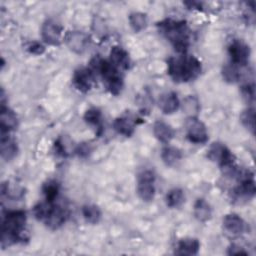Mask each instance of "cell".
Wrapping results in <instances>:
<instances>
[{"mask_svg": "<svg viewBox=\"0 0 256 256\" xmlns=\"http://www.w3.org/2000/svg\"><path fill=\"white\" fill-rule=\"evenodd\" d=\"M18 125V119L13 110L6 107L5 104L1 105L0 110V127L1 133H8L14 130Z\"/></svg>", "mask_w": 256, "mask_h": 256, "instance_id": "obj_18", "label": "cell"}, {"mask_svg": "<svg viewBox=\"0 0 256 256\" xmlns=\"http://www.w3.org/2000/svg\"><path fill=\"white\" fill-rule=\"evenodd\" d=\"M161 158L166 166L172 167L181 160L182 152L176 147L166 146L161 151Z\"/></svg>", "mask_w": 256, "mask_h": 256, "instance_id": "obj_24", "label": "cell"}, {"mask_svg": "<svg viewBox=\"0 0 256 256\" xmlns=\"http://www.w3.org/2000/svg\"><path fill=\"white\" fill-rule=\"evenodd\" d=\"M241 92H242L243 97H244L248 102H251V103L254 102V98H255V89H254V84H253V83H249V82L245 83V84L242 86Z\"/></svg>", "mask_w": 256, "mask_h": 256, "instance_id": "obj_32", "label": "cell"}, {"mask_svg": "<svg viewBox=\"0 0 256 256\" xmlns=\"http://www.w3.org/2000/svg\"><path fill=\"white\" fill-rule=\"evenodd\" d=\"M186 137L194 144H204L208 140V132L205 124L197 117H188L185 123Z\"/></svg>", "mask_w": 256, "mask_h": 256, "instance_id": "obj_7", "label": "cell"}, {"mask_svg": "<svg viewBox=\"0 0 256 256\" xmlns=\"http://www.w3.org/2000/svg\"><path fill=\"white\" fill-rule=\"evenodd\" d=\"M62 27L53 20H47L41 27V37L49 45L57 46L61 43Z\"/></svg>", "mask_w": 256, "mask_h": 256, "instance_id": "obj_12", "label": "cell"}, {"mask_svg": "<svg viewBox=\"0 0 256 256\" xmlns=\"http://www.w3.org/2000/svg\"><path fill=\"white\" fill-rule=\"evenodd\" d=\"M129 24L134 32L138 33L147 27L148 19L145 13L132 12L129 15Z\"/></svg>", "mask_w": 256, "mask_h": 256, "instance_id": "obj_28", "label": "cell"}, {"mask_svg": "<svg viewBox=\"0 0 256 256\" xmlns=\"http://www.w3.org/2000/svg\"><path fill=\"white\" fill-rule=\"evenodd\" d=\"M248 70L246 66H239L233 63L226 64L222 69V76L226 82L236 83L244 79Z\"/></svg>", "mask_w": 256, "mask_h": 256, "instance_id": "obj_15", "label": "cell"}, {"mask_svg": "<svg viewBox=\"0 0 256 256\" xmlns=\"http://www.w3.org/2000/svg\"><path fill=\"white\" fill-rule=\"evenodd\" d=\"M207 152H208L207 153L208 158L212 162L217 163L222 169L235 163L234 155L228 149V147L223 143H220V142L213 143L209 147Z\"/></svg>", "mask_w": 256, "mask_h": 256, "instance_id": "obj_8", "label": "cell"}, {"mask_svg": "<svg viewBox=\"0 0 256 256\" xmlns=\"http://www.w3.org/2000/svg\"><path fill=\"white\" fill-rule=\"evenodd\" d=\"M193 213L195 218L200 222L208 221L212 216V209L210 204L203 198H198L194 203Z\"/></svg>", "mask_w": 256, "mask_h": 256, "instance_id": "obj_23", "label": "cell"}, {"mask_svg": "<svg viewBox=\"0 0 256 256\" xmlns=\"http://www.w3.org/2000/svg\"><path fill=\"white\" fill-rule=\"evenodd\" d=\"M229 255H247L248 252L240 245L238 244H232L230 245V247L228 248V252H227Z\"/></svg>", "mask_w": 256, "mask_h": 256, "instance_id": "obj_35", "label": "cell"}, {"mask_svg": "<svg viewBox=\"0 0 256 256\" xmlns=\"http://www.w3.org/2000/svg\"><path fill=\"white\" fill-rule=\"evenodd\" d=\"M92 68L99 73L107 90L113 94H120L123 88V77L120 74V71L115 67L110 60H105L100 57H95L91 61Z\"/></svg>", "mask_w": 256, "mask_h": 256, "instance_id": "obj_4", "label": "cell"}, {"mask_svg": "<svg viewBox=\"0 0 256 256\" xmlns=\"http://www.w3.org/2000/svg\"><path fill=\"white\" fill-rule=\"evenodd\" d=\"M155 175L151 170H143L137 176V194L144 202H150L155 197Z\"/></svg>", "mask_w": 256, "mask_h": 256, "instance_id": "obj_5", "label": "cell"}, {"mask_svg": "<svg viewBox=\"0 0 256 256\" xmlns=\"http://www.w3.org/2000/svg\"><path fill=\"white\" fill-rule=\"evenodd\" d=\"M158 106L164 114H172L176 112L180 106V101L175 92H166L159 97Z\"/></svg>", "mask_w": 256, "mask_h": 256, "instance_id": "obj_17", "label": "cell"}, {"mask_svg": "<svg viewBox=\"0 0 256 256\" xmlns=\"http://www.w3.org/2000/svg\"><path fill=\"white\" fill-rule=\"evenodd\" d=\"M82 215L86 222L97 224L101 220V210L94 204H86L82 207Z\"/></svg>", "mask_w": 256, "mask_h": 256, "instance_id": "obj_27", "label": "cell"}, {"mask_svg": "<svg viewBox=\"0 0 256 256\" xmlns=\"http://www.w3.org/2000/svg\"><path fill=\"white\" fill-rule=\"evenodd\" d=\"M166 204L170 208H178L180 207L185 201V195L182 189L180 188H173L169 190L166 194Z\"/></svg>", "mask_w": 256, "mask_h": 256, "instance_id": "obj_26", "label": "cell"}, {"mask_svg": "<svg viewBox=\"0 0 256 256\" xmlns=\"http://www.w3.org/2000/svg\"><path fill=\"white\" fill-rule=\"evenodd\" d=\"M45 200L49 202H55L59 194V184L55 180H48L42 187Z\"/></svg>", "mask_w": 256, "mask_h": 256, "instance_id": "obj_29", "label": "cell"}, {"mask_svg": "<svg viewBox=\"0 0 256 256\" xmlns=\"http://www.w3.org/2000/svg\"><path fill=\"white\" fill-rule=\"evenodd\" d=\"M186 6H188V8L190 9H197V10H200L201 9V3L199 2H194V1H190V2H185L184 3Z\"/></svg>", "mask_w": 256, "mask_h": 256, "instance_id": "obj_36", "label": "cell"}, {"mask_svg": "<svg viewBox=\"0 0 256 256\" xmlns=\"http://www.w3.org/2000/svg\"><path fill=\"white\" fill-rule=\"evenodd\" d=\"M200 104L196 97L194 96H188L184 99L183 102V110L186 114H188L189 117H196L197 113L199 112Z\"/></svg>", "mask_w": 256, "mask_h": 256, "instance_id": "obj_30", "label": "cell"}, {"mask_svg": "<svg viewBox=\"0 0 256 256\" xmlns=\"http://www.w3.org/2000/svg\"><path fill=\"white\" fill-rule=\"evenodd\" d=\"M200 249V242L196 238H183L178 241L175 253L178 255H196Z\"/></svg>", "mask_w": 256, "mask_h": 256, "instance_id": "obj_21", "label": "cell"}, {"mask_svg": "<svg viewBox=\"0 0 256 256\" xmlns=\"http://www.w3.org/2000/svg\"><path fill=\"white\" fill-rule=\"evenodd\" d=\"M72 82L74 87L78 91L82 93L89 92L92 89L95 82L93 71L86 67L78 68L77 70H75L73 74Z\"/></svg>", "mask_w": 256, "mask_h": 256, "instance_id": "obj_11", "label": "cell"}, {"mask_svg": "<svg viewBox=\"0 0 256 256\" xmlns=\"http://www.w3.org/2000/svg\"><path fill=\"white\" fill-rule=\"evenodd\" d=\"M159 33L164 36L180 54H185L190 43V31L184 20L165 19L157 23Z\"/></svg>", "mask_w": 256, "mask_h": 256, "instance_id": "obj_2", "label": "cell"}, {"mask_svg": "<svg viewBox=\"0 0 256 256\" xmlns=\"http://www.w3.org/2000/svg\"><path fill=\"white\" fill-rule=\"evenodd\" d=\"M241 123L252 133H254L255 130V110L254 108H247L241 113L240 116Z\"/></svg>", "mask_w": 256, "mask_h": 256, "instance_id": "obj_31", "label": "cell"}, {"mask_svg": "<svg viewBox=\"0 0 256 256\" xmlns=\"http://www.w3.org/2000/svg\"><path fill=\"white\" fill-rule=\"evenodd\" d=\"M167 71L173 81L186 83L196 79L201 74L202 65L195 56L180 54L168 59Z\"/></svg>", "mask_w": 256, "mask_h": 256, "instance_id": "obj_1", "label": "cell"}, {"mask_svg": "<svg viewBox=\"0 0 256 256\" xmlns=\"http://www.w3.org/2000/svg\"><path fill=\"white\" fill-rule=\"evenodd\" d=\"M65 42L71 51L80 54L87 49L89 38L82 31H70L65 36Z\"/></svg>", "mask_w": 256, "mask_h": 256, "instance_id": "obj_14", "label": "cell"}, {"mask_svg": "<svg viewBox=\"0 0 256 256\" xmlns=\"http://www.w3.org/2000/svg\"><path fill=\"white\" fill-rule=\"evenodd\" d=\"M110 62L119 70H127L130 67V57L128 52L121 46H114L110 50Z\"/></svg>", "mask_w": 256, "mask_h": 256, "instance_id": "obj_16", "label": "cell"}, {"mask_svg": "<svg viewBox=\"0 0 256 256\" xmlns=\"http://www.w3.org/2000/svg\"><path fill=\"white\" fill-rule=\"evenodd\" d=\"M250 47L244 41L235 39L228 46L230 62L239 66H247L250 58Z\"/></svg>", "mask_w": 256, "mask_h": 256, "instance_id": "obj_9", "label": "cell"}, {"mask_svg": "<svg viewBox=\"0 0 256 256\" xmlns=\"http://www.w3.org/2000/svg\"><path fill=\"white\" fill-rule=\"evenodd\" d=\"M0 152L1 157L5 161L12 160L18 153V145L16 141L9 135H6V133H1Z\"/></svg>", "mask_w": 256, "mask_h": 256, "instance_id": "obj_19", "label": "cell"}, {"mask_svg": "<svg viewBox=\"0 0 256 256\" xmlns=\"http://www.w3.org/2000/svg\"><path fill=\"white\" fill-rule=\"evenodd\" d=\"M255 181L253 174L245 177L238 182V185L232 190V199L238 203L246 202L255 195Z\"/></svg>", "mask_w": 256, "mask_h": 256, "instance_id": "obj_10", "label": "cell"}, {"mask_svg": "<svg viewBox=\"0 0 256 256\" xmlns=\"http://www.w3.org/2000/svg\"><path fill=\"white\" fill-rule=\"evenodd\" d=\"M113 128L118 134L131 137L135 131V121L130 116H121L114 120Z\"/></svg>", "mask_w": 256, "mask_h": 256, "instance_id": "obj_20", "label": "cell"}, {"mask_svg": "<svg viewBox=\"0 0 256 256\" xmlns=\"http://www.w3.org/2000/svg\"><path fill=\"white\" fill-rule=\"evenodd\" d=\"M68 218V210L65 206L56 204L55 202H49L46 215L42 222L50 229L56 230L61 227Z\"/></svg>", "mask_w": 256, "mask_h": 256, "instance_id": "obj_6", "label": "cell"}, {"mask_svg": "<svg viewBox=\"0 0 256 256\" xmlns=\"http://www.w3.org/2000/svg\"><path fill=\"white\" fill-rule=\"evenodd\" d=\"M27 50L29 53L31 54H34V55H41L44 53L45 51V47L39 43V42H31L28 47H27Z\"/></svg>", "mask_w": 256, "mask_h": 256, "instance_id": "obj_33", "label": "cell"}, {"mask_svg": "<svg viewBox=\"0 0 256 256\" xmlns=\"http://www.w3.org/2000/svg\"><path fill=\"white\" fill-rule=\"evenodd\" d=\"M90 152H91V147L89 143H81L75 149V153L82 158L87 157L90 154Z\"/></svg>", "mask_w": 256, "mask_h": 256, "instance_id": "obj_34", "label": "cell"}, {"mask_svg": "<svg viewBox=\"0 0 256 256\" xmlns=\"http://www.w3.org/2000/svg\"><path fill=\"white\" fill-rule=\"evenodd\" d=\"M153 133L158 141L165 143V144L169 143L175 135L174 129L169 124H167L166 122L161 121V120H158L154 123Z\"/></svg>", "mask_w": 256, "mask_h": 256, "instance_id": "obj_22", "label": "cell"}, {"mask_svg": "<svg viewBox=\"0 0 256 256\" xmlns=\"http://www.w3.org/2000/svg\"><path fill=\"white\" fill-rule=\"evenodd\" d=\"M222 224L224 231L230 236H239L247 230L246 222L235 213L225 215Z\"/></svg>", "mask_w": 256, "mask_h": 256, "instance_id": "obj_13", "label": "cell"}, {"mask_svg": "<svg viewBox=\"0 0 256 256\" xmlns=\"http://www.w3.org/2000/svg\"><path fill=\"white\" fill-rule=\"evenodd\" d=\"M27 216L24 210L8 211L2 219V247L24 242L27 239L25 224Z\"/></svg>", "mask_w": 256, "mask_h": 256, "instance_id": "obj_3", "label": "cell"}, {"mask_svg": "<svg viewBox=\"0 0 256 256\" xmlns=\"http://www.w3.org/2000/svg\"><path fill=\"white\" fill-rule=\"evenodd\" d=\"M84 120L89 125L95 127L97 130V134L100 135L103 131V123H102V114L101 111L97 108H90L84 114Z\"/></svg>", "mask_w": 256, "mask_h": 256, "instance_id": "obj_25", "label": "cell"}]
</instances>
